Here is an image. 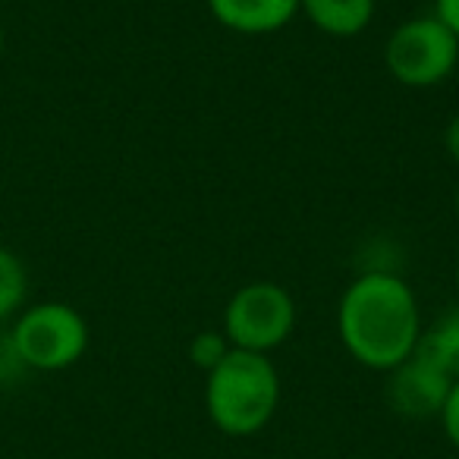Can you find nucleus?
<instances>
[{"mask_svg": "<svg viewBox=\"0 0 459 459\" xmlns=\"http://www.w3.org/2000/svg\"><path fill=\"white\" fill-rule=\"evenodd\" d=\"M456 290H459V264H456Z\"/></svg>", "mask_w": 459, "mask_h": 459, "instance_id": "16", "label": "nucleus"}, {"mask_svg": "<svg viewBox=\"0 0 459 459\" xmlns=\"http://www.w3.org/2000/svg\"><path fill=\"white\" fill-rule=\"evenodd\" d=\"M299 10L331 39H356L375 20V0H299Z\"/></svg>", "mask_w": 459, "mask_h": 459, "instance_id": "8", "label": "nucleus"}, {"mask_svg": "<svg viewBox=\"0 0 459 459\" xmlns=\"http://www.w3.org/2000/svg\"><path fill=\"white\" fill-rule=\"evenodd\" d=\"M453 387V377L434 356L415 346L412 356L390 368L387 400L406 419H434L444 409V400Z\"/></svg>", "mask_w": 459, "mask_h": 459, "instance_id": "6", "label": "nucleus"}, {"mask_svg": "<svg viewBox=\"0 0 459 459\" xmlns=\"http://www.w3.org/2000/svg\"><path fill=\"white\" fill-rule=\"evenodd\" d=\"M89 346V325L66 302H41L20 315L13 327V352L39 371L76 365Z\"/></svg>", "mask_w": 459, "mask_h": 459, "instance_id": "5", "label": "nucleus"}, {"mask_svg": "<svg viewBox=\"0 0 459 459\" xmlns=\"http://www.w3.org/2000/svg\"><path fill=\"white\" fill-rule=\"evenodd\" d=\"M434 16L459 39V0H434Z\"/></svg>", "mask_w": 459, "mask_h": 459, "instance_id": "13", "label": "nucleus"}, {"mask_svg": "<svg viewBox=\"0 0 459 459\" xmlns=\"http://www.w3.org/2000/svg\"><path fill=\"white\" fill-rule=\"evenodd\" d=\"M281 375L264 352L230 350L221 365L208 371L204 406L208 415L230 437H252L277 412Z\"/></svg>", "mask_w": 459, "mask_h": 459, "instance_id": "2", "label": "nucleus"}, {"mask_svg": "<svg viewBox=\"0 0 459 459\" xmlns=\"http://www.w3.org/2000/svg\"><path fill=\"white\" fill-rule=\"evenodd\" d=\"M0 54H4V26H0Z\"/></svg>", "mask_w": 459, "mask_h": 459, "instance_id": "15", "label": "nucleus"}, {"mask_svg": "<svg viewBox=\"0 0 459 459\" xmlns=\"http://www.w3.org/2000/svg\"><path fill=\"white\" fill-rule=\"evenodd\" d=\"M456 211H459V195H456Z\"/></svg>", "mask_w": 459, "mask_h": 459, "instance_id": "17", "label": "nucleus"}, {"mask_svg": "<svg viewBox=\"0 0 459 459\" xmlns=\"http://www.w3.org/2000/svg\"><path fill=\"white\" fill-rule=\"evenodd\" d=\"M296 327V302L281 283L255 281L233 293L223 308V333L233 350L264 352L287 343Z\"/></svg>", "mask_w": 459, "mask_h": 459, "instance_id": "4", "label": "nucleus"}, {"mask_svg": "<svg viewBox=\"0 0 459 459\" xmlns=\"http://www.w3.org/2000/svg\"><path fill=\"white\" fill-rule=\"evenodd\" d=\"M26 268L10 249L0 246V318L13 315L26 299Z\"/></svg>", "mask_w": 459, "mask_h": 459, "instance_id": "10", "label": "nucleus"}, {"mask_svg": "<svg viewBox=\"0 0 459 459\" xmlns=\"http://www.w3.org/2000/svg\"><path fill=\"white\" fill-rule=\"evenodd\" d=\"M459 60V39L437 16H415L394 29L384 48L390 76L406 89L440 85Z\"/></svg>", "mask_w": 459, "mask_h": 459, "instance_id": "3", "label": "nucleus"}, {"mask_svg": "<svg viewBox=\"0 0 459 459\" xmlns=\"http://www.w3.org/2000/svg\"><path fill=\"white\" fill-rule=\"evenodd\" d=\"M208 10L230 32L271 35L299 13V0H208Z\"/></svg>", "mask_w": 459, "mask_h": 459, "instance_id": "7", "label": "nucleus"}, {"mask_svg": "<svg viewBox=\"0 0 459 459\" xmlns=\"http://www.w3.org/2000/svg\"><path fill=\"white\" fill-rule=\"evenodd\" d=\"M419 346L434 356L446 368V375L456 381L459 377V306L450 308L446 315H440L428 331H421Z\"/></svg>", "mask_w": 459, "mask_h": 459, "instance_id": "9", "label": "nucleus"}, {"mask_svg": "<svg viewBox=\"0 0 459 459\" xmlns=\"http://www.w3.org/2000/svg\"><path fill=\"white\" fill-rule=\"evenodd\" d=\"M233 350L230 346V340H227V333H217V331H202V333H195L192 337V343H189V359L198 365V368L208 375L214 365H221L223 362V356Z\"/></svg>", "mask_w": 459, "mask_h": 459, "instance_id": "11", "label": "nucleus"}, {"mask_svg": "<svg viewBox=\"0 0 459 459\" xmlns=\"http://www.w3.org/2000/svg\"><path fill=\"white\" fill-rule=\"evenodd\" d=\"M444 145H446V154L453 158V164H459V114L453 117L450 126H446Z\"/></svg>", "mask_w": 459, "mask_h": 459, "instance_id": "14", "label": "nucleus"}, {"mask_svg": "<svg viewBox=\"0 0 459 459\" xmlns=\"http://www.w3.org/2000/svg\"><path fill=\"white\" fill-rule=\"evenodd\" d=\"M337 331L359 365L371 371L396 368L421 337L415 293L396 274L368 271L346 287L337 306Z\"/></svg>", "mask_w": 459, "mask_h": 459, "instance_id": "1", "label": "nucleus"}, {"mask_svg": "<svg viewBox=\"0 0 459 459\" xmlns=\"http://www.w3.org/2000/svg\"><path fill=\"white\" fill-rule=\"evenodd\" d=\"M437 419H440V425H444L450 444L459 450V377L453 381V387H450V394H446L444 409H440Z\"/></svg>", "mask_w": 459, "mask_h": 459, "instance_id": "12", "label": "nucleus"}]
</instances>
